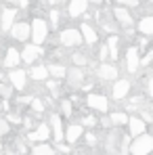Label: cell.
Here are the masks:
<instances>
[{"label": "cell", "instance_id": "cell-48", "mask_svg": "<svg viewBox=\"0 0 153 155\" xmlns=\"http://www.w3.org/2000/svg\"><path fill=\"white\" fill-rule=\"evenodd\" d=\"M46 2H48L51 6H59V4H61V0H46Z\"/></svg>", "mask_w": 153, "mask_h": 155}, {"label": "cell", "instance_id": "cell-23", "mask_svg": "<svg viewBox=\"0 0 153 155\" xmlns=\"http://www.w3.org/2000/svg\"><path fill=\"white\" fill-rule=\"evenodd\" d=\"M27 78H32L34 82H46V80H48V69H46V65H32L29 71H27Z\"/></svg>", "mask_w": 153, "mask_h": 155}, {"label": "cell", "instance_id": "cell-19", "mask_svg": "<svg viewBox=\"0 0 153 155\" xmlns=\"http://www.w3.org/2000/svg\"><path fill=\"white\" fill-rule=\"evenodd\" d=\"M65 78H67V82H69L72 88H78V86L84 84V71H82V67H76V65H72V67L67 69Z\"/></svg>", "mask_w": 153, "mask_h": 155}, {"label": "cell", "instance_id": "cell-46", "mask_svg": "<svg viewBox=\"0 0 153 155\" xmlns=\"http://www.w3.org/2000/svg\"><path fill=\"white\" fill-rule=\"evenodd\" d=\"M17 4H19L21 8H27V4H29V0H17Z\"/></svg>", "mask_w": 153, "mask_h": 155}, {"label": "cell", "instance_id": "cell-34", "mask_svg": "<svg viewBox=\"0 0 153 155\" xmlns=\"http://www.w3.org/2000/svg\"><path fill=\"white\" fill-rule=\"evenodd\" d=\"M82 126H84V128H95V126H97V117H95V115H84Z\"/></svg>", "mask_w": 153, "mask_h": 155}, {"label": "cell", "instance_id": "cell-18", "mask_svg": "<svg viewBox=\"0 0 153 155\" xmlns=\"http://www.w3.org/2000/svg\"><path fill=\"white\" fill-rule=\"evenodd\" d=\"M86 11H88V0H69L67 13H69V17H72V19L82 17Z\"/></svg>", "mask_w": 153, "mask_h": 155}, {"label": "cell", "instance_id": "cell-41", "mask_svg": "<svg viewBox=\"0 0 153 155\" xmlns=\"http://www.w3.org/2000/svg\"><path fill=\"white\" fill-rule=\"evenodd\" d=\"M86 143H88V147H92V145H97V134H92V132H88V134H86Z\"/></svg>", "mask_w": 153, "mask_h": 155}, {"label": "cell", "instance_id": "cell-36", "mask_svg": "<svg viewBox=\"0 0 153 155\" xmlns=\"http://www.w3.org/2000/svg\"><path fill=\"white\" fill-rule=\"evenodd\" d=\"M138 113H141V120H143L145 124H149V122H153V113L149 111V109H143V107H141V109H138Z\"/></svg>", "mask_w": 153, "mask_h": 155}, {"label": "cell", "instance_id": "cell-31", "mask_svg": "<svg viewBox=\"0 0 153 155\" xmlns=\"http://www.w3.org/2000/svg\"><path fill=\"white\" fill-rule=\"evenodd\" d=\"M72 61H74L76 67H82V65L88 63V57H86L84 52H74V54H72Z\"/></svg>", "mask_w": 153, "mask_h": 155}, {"label": "cell", "instance_id": "cell-7", "mask_svg": "<svg viewBox=\"0 0 153 155\" xmlns=\"http://www.w3.org/2000/svg\"><path fill=\"white\" fill-rule=\"evenodd\" d=\"M86 105H88L90 109L99 111V113H107V111H109V99H107L105 94H99V92H90V94L86 97Z\"/></svg>", "mask_w": 153, "mask_h": 155}, {"label": "cell", "instance_id": "cell-17", "mask_svg": "<svg viewBox=\"0 0 153 155\" xmlns=\"http://www.w3.org/2000/svg\"><path fill=\"white\" fill-rule=\"evenodd\" d=\"M48 128H51L52 136H55V143H61V140H63V122H61V115H59V113H52L51 115Z\"/></svg>", "mask_w": 153, "mask_h": 155}, {"label": "cell", "instance_id": "cell-10", "mask_svg": "<svg viewBox=\"0 0 153 155\" xmlns=\"http://www.w3.org/2000/svg\"><path fill=\"white\" fill-rule=\"evenodd\" d=\"M11 38L17 40V42H27L29 40V23L27 21H15L13 27L8 29Z\"/></svg>", "mask_w": 153, "mask_h": 155}, {"label": "cell", "instance_id": "cell-35", "mask_svg": "<svg viewBox=\"0 0 153 155\" xmlns=\"http://www.w3.org/2000/svg\"><path fill=\"white\" fill-rule=\"evenodd\" d=\"M46 86H48V90H51V97H59V80L55 82V80H51V82H46Z\"/></svg>", "mask_w": 153, "mask_h": 155}, {"label": "cell", "instance_id": "cell-39", "mask_svg": "<svg viewBox=\"0 0 153 155\" xmlns=\"http://www.w3.org/2000/svg\"><path fill=\"white\" fill-rule=\"evenodd\" d=\"M120 6H138V0H113Z\"/></svg>", "mask_w": 153, "mask_h": 155}, {"label": "cell", "instance_id": "cell-14", "mask_svg": "<svg viewBox=\"0 0 153 155\" xmlns=\"http://www.w3.org/2000/svg\"><path fill=\"white\" fill-rule=\"evenodd\" d=\"M130 88H132V84H130V80H115V84H113V88H111V94H113V99L115 101H122V99H126L128 94H130Z\"/></svg>", "mask_w": 153, "mask_h": 155}, {"label": "cell", "instance_id": "cell-1", "mask_svg": "<svg viewBox=\"0 0 153 155\" xmlns=\"http://www.w3.org/2000/svg\"><path fill=\"white\" fill-rule=\"evenodd\" d=\"M48 31H51V27H48V21H46V19L34 17L32 23H29V38H32V44L42 46V44L48 40Z\"/></svg>", "mask_w": 153, "mask_h": 155}, {"label": "cell", "instance_id": "cell-21", "mask_svg": "<svg viewBox=\"0 0 153 155\" xmlns=\"http://www.w3.org/2000/svg\"><path fill=\"white\" fill-rule=\"evenodd\" d=\"M128 128H130V136H141V134H145L147 124L138 115H132V117H128Z\"/></svg>", "mask_w": 153, "mask_h": 155}, {"label": "cell", "instance_id": "cell-42", "mask_svg": "<svg viewBox=\"0 0 153 155\" xmlns=\"http://www.w3.org/2000/svg\"><path fill=\"white\" fill-rule=\"evenodd\" d=\"M32 99H34V97H19L17 103H19V105H29V103H32Z\"/></svg>", "mask_w": 153, "mask_h": 155}, {"label": "cell", "instance_id": "cell-32", "mask_svg": "<svg viewBox=\"0 0 153 155\" xmlns=\"http://www.w3.org/2000/svg\"><path fill=\"white\" fill-rule=\"evenodd\" d=\"M0 97H2V99H11V97H13V86L0 82Z\"/></svg>", "mask_w": 153, "mask_h": 155}, {"label": "cell", "instance_id": "cell-16", "mask_svg": "<svg viewBox=\"0 0 153 155\" xmlns=\"http://www.w3.org/2000/svg\"><path fill=\"white\" fill-rule=\"evenodd\" d=\"M48 136H51V128H48V124H38L36 130H32V132L27 134V138H29L32 143H46Z\"/></svg>", "mask_w": 153, "mask_h": 155}, {"label": "cell", "instance_id": "cell-9", "mask_svg": "<svg viewBox=\"0 0 153 155\" xmlns=\"http://www.w3.org/2000/svg\"><path fill=\"white\" fill-rule=\"evenodd\" d=\"M42 46H38V44H25L23 46V51H19L21 54V63H25V65H32L34 61H38L40 57H42Z\"/></svg>", "mask_w": 153, "mask_h": 155}, {"label": "cell", "instance_id": "cell-5", "mask_svg": "<svg viewBox=\"0 0 153 155\" xmlns=\"http://www.w3.org/2000/svg\"><path fill=\"white\" fill-rule=\"evenodd\" d=\"M17 15H19V8L17 6H4L2 11H0V31H8L13 23L17 21Z\"/></svg>", "mask_w": 153, "mask_h": 155}, {"label": "cell", "instance_id": "cell-24", "mask_svg": "<svg viewBox=\"0 0 153 155\" xmlns=\"http://www.w3.org/2000/svg\"><path fill=\"white\" fill-rule=\"evenodd\" d=\"M136 31L143 36H153V15H147L143 19H138L136 23Z\"/></svg>", "mask_w": 153, "mask_h": 155}, {"label": "cell", "instance_id": "cell-26", "mask_svg": "<svg viewBox=\"0 0 153 155\" xmlns=\"http://www.w3.org/2000/svg\"><path fill=\"white\" fill-rule=\"evenodd\" d=\"M46 69H48V78H55V80H63V78H65V74H67V67L57 65V63L46 65Z\"/></svg>", "mask_w": 153, "mask_h": 155}, {"label": "cell", "instance_id": "cell-54", "mask_svg": "<svg viewBox=\"0 0 153 155\" xmlns=\"http://www.w3.org/2000/svg\"><path fill=\"white\" fill-rule=\"evenodd\" d=\"M151 2H153V0H151Z\"/></svg>", "mask_w": 153, "mask_h": 155}, {"label": "cell", "instance_id": "cell-29", "mask_svg": "<svg viewBox=\"0 0 153 155\" xmlns=\"http://www.w3.org/2000/svg\"><path fill=\"white\" fill-rule=\"evenodd\" d=\"M48 15H51V19H48V27H51V29H57L59 21H61V13H59V8L52 6L51 11H48Z\"/></svg>", "mask_w": 153, "mask_h": 155}, {"label": "cell", "instance_id": "cell-44", "mask_svg": "<svg viewBox=\"0 0 153 155\" xmlns=\"http://www.w3.org/2000/svg\"><path fill=\"white\" fill-rule=\"evenodd\" d=\"M57 151H61V153H69V147L63 145V143H57Z\"/></svg>", "mask_w": 153, "mask_h": 155}, {"label": "cell", "instance_id": "cell-11", "mask_svg": "<svg viewBox=\"0 0 153 155\" xmlns=\"http://www.w3.org/2000/svg\"><path fill=\"white\" fill-rule=\"evenodd\" d=\"M120 140H122V134L118 130L109 128V134L105 138V151L109 155H120Z\"/></svg>", "mask_w": 153, "mask_h": 155}, {"label": "cell", "instance_id": "cell-47", "mask_svg": "<svg viewBox=\"0 0 153 155\" xmlns=\"http://www.w3.org/2000/svg\"><path fill=\"white\" fill-rule=\"evenodd\" d=\"M2 2H4L6 6H15V4H17V0H2Z\"/></svg>", "mask_w": 153, "mask_h": 155}, {"label": "cell", "instance_id": "cell-4", "mask_svg": "<svg viewBox=\"0 0 153 155\" xmlns=\"http://www.w3.org/2000/svg\"><path fill=\"white\" fill-rule=\"evenodd\" d=\"M6 80H8V84L13 86V90H25V86H27V71H25V69H21V67L8 69Z\"/></svg>", "mask_w": 153, "mask_h": 155}, {"label": "cell", "instance_id": "cell-28", "mask_svg": "<svg viewBox=\"0 0 153 155\" xmlns=\"http://www.w3.org/2000/svg\"><path fill=\"white\" fill-rule=\"evenodd\" d=\"M32 155H55V149L46 143H38L32 147Z\"/></svg>", "mask_w": 153, "mask_h": 155}, {"label": "cell", "instance_id": "cell-12", "mask_svg": "<svg viewBox=\"0 0 153 155\" xmlns=\"http://www.w3.org/2000/svg\"><path fill=\"white\" fill-rule=\"evenodd\" d=\"M19 63H21L19 51L15 46H8L6 52H4V57H2V67L4 69H15V67H19Z\"/></svg>", "mask_w": 153, "mask_h": 155}, {"label": "cell", "instance_id": "cell-50", "mask_svg": "<svg viewBox=\"0 0 153 155\" xmlns=\"http://www.w3.org/2000/svg\"><path fill=\"white\" fill-rule=\"evenodd\" d=\"M0 111H2V97H0Z\"/></svg>", "mask_w": 153, "mask_h": 155}, {"label": "cell", "instance_id": "cell-43", "mask_svg": "<svg viewBox=\"0 0 153 155\" xmlns=\"http://www.w3.org/2000/svg\"><path fill=\"white\" fill-rule=\"evenodd\" d=\"M101 124L105 126V128H113V124H111V120H109L107 115H103V117H101Z\"/></svg>", "mask_w": 153, "mask_h": 155}, {"label": "cell", "instance_id": "cell-30", "mask_svg": "<svg viewBox=\"0 0 153 155\" xmlns=\"http://www.w3.org/2000/svg\"><path fill=\"white\" fill-rule=\"evenodd\" d=\"M29 107H32V113H34V115H42V113H44V103H42L40 99H32Z\"/></svg>", "mask_w": 153, "mask_h": 155}, {"label": "cell", "instance_id": "cell-15", "mask_svg": "<svg viewBox=\"0 0 153 155\" xmlns=\"http://www.w3.org/2000/svg\"><path fill=\"white\" fill-rule=\"evenodd\" d=\"M124 61H126V69L130 74H136L138 71V61H141V54H138V48L136 46H130L126 51V57H124Z\"/></svg>", "mask_w": 153, "mask_h": 155}, {"label": "cell", "instance_id": "cell-3", "mask_svg": "<svg viewBox=\"0 0 153 155\" xmlns=\"http://www.w3.org/2000/svg\"><path fill=\"white\" fill-rule=\"evenodd\" d=\"M59 44L65 46V48H78V46H82L84 42H82L80 29H76V27H65V29H61V34H59Z\"/></svg>", "mask_w": 153, "mask_h": 155}, {"label": "cell", "instance_id": "cell-40", "mask_svg": "<svg viewBox=\"0 0 153 155\" xmlns=\"http://www.w3.org/2000/svg\"><path fill=\"white\" fill-rule=\"evenodd\" d=\"M107 57H109V52H107V46L103 44V46H101V51H99V61H103V63H107V61H105Z\"/></svg>", "mask_w": 153, "mask_h": 155}, {"label": "cell", "instance_id": "cell-38", "mask_svg": "<svg viewBox=\"0 0 153 155\" xmlns=\"http://www.w3.org/2000/svg\"><path fill=\"white\" fill-rule=\"evenodd\" d=\"M151 61H153V51L147 52V54H145V57L138 61V65H141V67H147V65H151Z\"/></svg>", "mask_w": 153, "mask_h": 155}, {"label": "cell", "instance_id": "cell-45", "mask_svg": "<svg viewBox=\"0 0 153 155\" xmlns=\"http://www.w3.org/2000/svg\"><path fill=\"white\" fill-rule=\"evenodd\" d=\"M147 92H149V97L153 99V78H149V82H147Z\"/></svg>", "mask_w": 153, "mask_h": 155}, {"label": "cell", "instance_id": "cell-20", "mask_svg": "<svg viewBox=\"0 0 153 155\" xmlns=\"http://www.w3.org/2000/svg\"><path fill=\"white\" fill-rule=\"evenodd\" d=\"M82 134H84V126H82V124H69L67 130L63 132V138H65L69 145H76V140Z\"/></svg>", "mask_w": 153, "mask_h": 155}, {"label": "cell", "instance_id": "cell-27", "mask_svg": "<svg viewBox=\"0 0 153 155\" xmlns=\"http://www.w3.org/2000/svg\"><path fill=\"white\" fill-rule=\"evenodd\" d=\"M109 120L113 126H124V124H128V113L126 111H111Z\"/></svg>", "mask_w": 153, "mask_h": 155}, {"label": "cell", "instance_id": "cell-2", "mask_svg": "<svg viewBox=\"0 0 153 155\" xmlns=\"http://www.w3.org/2000/svg\"><path fill=\"white\" fill-rule=\"evenodd\" d=\"M128 151H130V155H149L153 151V136L147 132L141 134V136H134Z\"/></svg>", "mask_w": 153, "mask_h": 155}, {"label": "cell", "instance_id": "cell-49", "mask_svg": "<svg viewBox=\"0 0 153 155\" xmlns=\"http://www.w3.org/2000/svg\"><path fill=\"white\" fill-rule=\"evenodd\" d=\"M88 2H90V4H103L105 0H88Z\"/></svg>", "mask_w": 153, "mask_h": 155}, {"label": "cell", "instance_id": "cell-52", "mask_svg": "<svg viewBox=\"0 0 153 155\" xmlns=\"http://www.w3.org/2000/svg\"><path fill=\"white\" fill-rule=\"evenodd\" d=\"M61 155H69V153H61Z\"/></svg>", "mask_w": 153, "mask_h": 155}, {"label": "cell", "instance_id": "cell-37", "mask_svg": "<svg viewBox=\"0 0 153 155\" xmlns=\"http://www.w3.org/2000/svg\"><path fill=\"white\" fill-rule=\"evenodd\" d=\"M8 132H11V124H8L4 117H0V138H2V136H6Z\"/></svg>", "mask_w": 153, "mask_h": 155}, {"label": "cell", "instance_id": "cell-13", "mask_svg": "<svg viewBox=\"0 0 153 155\" xmlns=\"http://www.w3.org/2000/svg\"><path fill=\"white\" fill-rule=\"evenodd\" d=\"M80 36H82V42L88 44L90 48L99 42V34H97V29L90 25V23H82L80 25Z\"/></svg>", "mask_w": 153, "mask_h": 155}, {"label": "cell", "instance_id": "cell-51", "mask_svg": "<svg viewBox=\"0 0 153 155\" xmlns=\"http://www.w3.org/2000/svg\"><path fill=\"white\" fill-rule=\"evenodd\" d=\"M2 147H4V145H2V143H0V151H2Z\"/></svg>", "mask_w": 153, "mask_h": 155}, {"label": "cell", "instance_id": "cell-33", "mask_svg": "<svg viewBox=\"0 0 153 155\" xmlns=\"http://www.w3.org/2000/svg\"><path fill=\"white\" fill-rule=\"evenodd\" d=\"M61 113L63 115H72L74 113V103L72 101H61Z\"/></svg>", "mask_w": 153, "mask_h": 155}, {"label": "cell", "instance_id": "cell-53", "mask_svg": "<svg viewBox=\"0 0 153 155\" xmlns=\"http://www.w3.org/2000/svg\"><path fill=\"white\" fill-rule=\"evenodd\" d=\"M0 155H2V151H0Z\"/></svg>", "mask_w": 153, "mask_h": 155}, {"label": "cell", "instance_id": "cell-25", "mask_svg": "<svg viewBox=\"0 0 153 155\" xmlns=\"http://www.w3.org/2000/svg\"><path fill=\"white\" fill-rule=\"evenodd\" d=\"M105 46H107V52H109V57L115 61L120 54H118V46H120V38L115 36V34H109L107 36V42H105Z\"/></svg>", "mask_w": 153, "mask_h": 155}, {"label": "cell", "instance_id": "cell-22", "mask_svg": "<svg viewBox=\"0 0 153 155\" xmlns=\"http://www.w3.org/2000/svg\"><path fill=\"white\" fill-rule=\"evenodd\" d=\"M97 76L101 78V80H105V82H111V80L118 78V67L109 65V63H101L99 69H97Z\"/></svg>", "mask_w": 153, "mask_h": 155}, {"label": "cell", "instance_id": "cell-8", "mask_svg": "<svg viewBox=\"0 0 153 155\" xmlns=\"http://www.w3.org/2000/svg\"><path fill=\"white\" fill-rule=\"evenodd\" d=\"M95 19L101 23V27H103V31L105 34H115L118 31V23H115V19H113V15L111 13H107V11H97L95 13Z\"/></svg>", "mask_w": 153, "mask_h": 155}, {"label": "cell", "instance_id": "cell-6", "mask_svg": "<svg viewBox=\"0 0 153 155\" xmlns=\"http://www.w3.org/2000/svg\"><path fill=\"white\" fill-rule=\"evenodd\" d=\"M111 15H113L115 23L120 27H124V29H130V27L134 25V17H132V13L128 11L126 6H115V8L111 11Z\"/></svg>", "mask_w": 153, "mask_h": 155}]
</instances>
